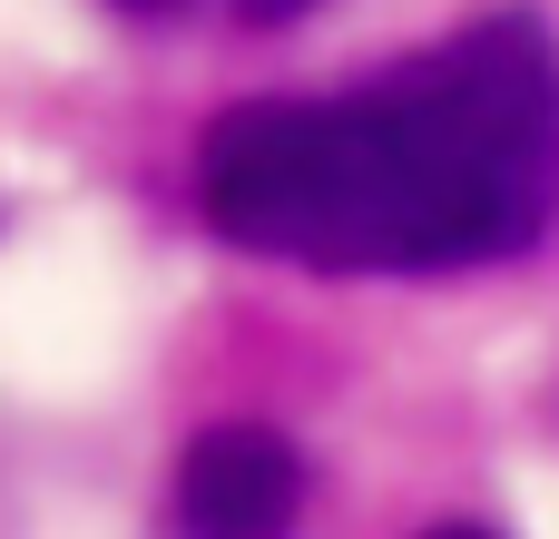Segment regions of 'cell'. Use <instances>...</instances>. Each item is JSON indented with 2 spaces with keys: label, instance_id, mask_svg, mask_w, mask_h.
Wrapping results in <instances>:
<instances>
[{
  "label": "cell",
  "instance_id": "7a4b0ae2",
  "mask_svg": "<svg viewBox=\"0 0 559 539\" xmlns=\"http://www.w3.org/2000/svg\"><path fill=\"white\" fill-rule=\"evenodd\" d=\"M305 462L265 422H206L177 452V539H295Z\"/></svg>",
  "mask_w": 559,
  "mask_h": 539
},
{
  "label": "cell",
  "instance_id": "277c9868",
  "mask_svg": "<svg viewBox=\"0 0 559 539\" xmlns=\"http://www.w3.org/2000/svg\"><path fill=\"white\" fill-rule=\"evenodd\" d=\"M423 539H491V530H472V520H442V530H423Z\"/></svg>",
  "mask_w": 559,
  "mask_h": 539
},
{
  "label": "cell",
  "instance_id": "3957f363",
  "mask_svg": "<svg viewBox=\"0 0 559 539\" xmlns=\"http://www.w3.org/2000/svg\"><path fill=\"white\" fill-rule=\"evenodd\" d=\"M246 20H295V10H314V0H236Z\"/></svg>",
  "mask_w": 559,
  "mask_h": 539
},
{
  "label": "cell",
  "instance_id": "6da1fadb",
  "mask_svg": "<svg viewBox=\"0 0 559 539\" xmlns=\"http://www.w3.org/2000/svg\"><path fill=\"white\" fill-rule=\"evenodd\" d=\"M226 245L305 275H481L559 226V29L491 10L354 88L246 98L197 137Z\"/></svg>",
  "mask_w": 559,
  "mask_h": 539
}]
</instances>
